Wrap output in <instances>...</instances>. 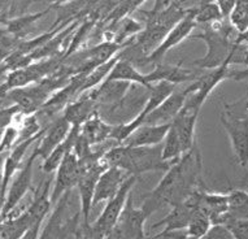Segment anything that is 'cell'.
<instances>
[{
    "label": "cell",
    "mask_w": 248,
    "mask_h": 239,
    "mask_svg": "<svg viewBox=\"0 0 248 239\" xmlns=\"http://www.w3.org/2000/svg\"><path fill=\"white\" fill-rule=\"evenodd\" d=\"M81 172L82 168L79 159L73 150L69 151L56 169L55 181H53L55 183L51 191V202L53 206L65 192H69L74 187H77Z\"/></svg>",
    "instance_id": "9"
},
{
    "label": "cell",
    "mask_w": 248,
    "mask_h": 239,
    "mask_svg": "<svg viewBox=\"0 0 248 239\" xmlns=\"http://www.w3.org/2000/svg\"><path fill=\"white\" fill-rule=\"evenodd\" d=\"M202 168V156L195 147L171 164L164 173L159 185L144 198L140 208L150 217L154 212L165 206L183 202L188 195L199 190L198 185L200 182Z\"/></svg>",
    "instance_id": "1"
},
{
    "label": "cell",
    "mask_w": 248,
    "mask_h": 239,
    "mask_svg": "<svg viewBox=\"0 0 248 239\" xmlns=\"http://www.w3.org/2000/svg\"><path fill=\"white\" fill-rule=\"evenodd\" d=\"M113 126L96 112L81 126V134L91 146L96 147L106 141H110Z\"/></svg>",
    "instance_id": "19"
},
{
    "label": "cell",
    "mask_w": 248,
    "mask_h": 239,
    "mask_svg": "<svg viewBox=\"0 0 248 239\" xmlns=\"http://www.w3.org/2000/svg\"><path fill=\"white\" fill-rule=\"evenodd\" d=\"M52 5H48V8L43 9L41 12L33 13V15H25V16L16 17V18H11V20H7L4 26H7V30L8 32H11L13 37L18 38L22 41V38H25L30 32V29L33 28L35 22L38 20H41L42 17H45L47 13L52 9Z\"/></svg>",
    "instance_id": "22"
},
{
    "label": "cell",
    "mask_w": 248,
    "mask_h": 239,
    "mask_svg": "<svg viewBox=\"0 0 248 239\" xmlns=\"http://www.w3.org/2000/svg\"><path fill=\"white\" fill-rule=\"evenodd\" d=\"M131 82L106 80L98 87L89 90L90 95L98 103V107H110L117 104L126 95Z\"/></svg>",
    "instance_id": "17"
},
{
    "label": "cell",
    "mask_w": 248,
    "mask_h": 239,
    "mask_svg": "<svg viewBox=\"0 0 248 239\" xmlns=\"http://www.w3.org/2000/svg\"><path fill=\"white\" fill-rule=\"evenodd\" d=\"M106 80H116V81H126L131 83H139V85L147 86L150 87V83L147 82L146 74L142 73L138 69V66L134 65L131 61L124 59V57L118 56L116 64L108 74Z\"/></svg>",
    "instance_id": "21"
},
{
    "label": "cell",
    "mask_w": 248,
    "mask_h": 239,
    "mask_svg": "<svg viewBox=\"0 0 248 239\" xmlns=\"http://www.w3.org/2000/svg\"><path fill=\"white\" fill-rule=\"evenodd\" d=\"M51 206H53L51 202V179H46L45 182L38 186V189L33 190L31 202L25 209L31 221V227L24 238H39L41 225L51 211Z\"/></svg>",
    "instance_id": "10"
},
{
    "label": "cell",
    "mask_w": 248,
    "mask_h": 239,
    "mask_svg": "<svg viewBox=\"0 0 248 239\" xmlns=\"http://www.w3.org/2000/svg\"><path fill=\"white\" fill-rule=\"evenodd\" d=\"M7 22V18H4V16H0V25H5Z\"/></svg>",
    "instance_id": "33"
},
{
    "label": "cell",
    "mask_w": 248,
    "mask_h": 239,
    "mask_svg": "<svg viewBox=\"0 0 248 239\" xmlns=\"http://www.w3.org/2000/svg\"><path fill=\"white\" fill-rule=\"evenodd\" d=\"M11 3H12V0H0V16H3L1 12L8 8Z\"/></svg>",
    "instance_id": "32"
},
{
    "label": "cell",
    "mask_w": 248,
    "mask_h": 239,
    "mask_svg": "<svg viewBox=\"0 0 248 239\" xmlns=\"http://www.w3.org/2000/svg\"><path fill=\"white\" fill-rule=\"evenodd\" d=\"M171 124L164 125H148L142 124L125 139L122 144L130 147H150L157 146L164 142Z\"/></svg>",
    "instance_id": "16"
},
{
    "label": "cell",
    "mask_w": 248,
    "mask_h": 239,
    "mask_svg": "<svg viewBox=\"0 0 248 239\" xmlns=\"http://www.w3.org/2000/svg\"><path fill=\"white\" fill-rule=\"evenodd\" d=\"M211 225V217L202 208L198 207L194 212L187 227L185 229L186 237H187V239H203Z\"/></svg>",
    "instance_id": "24"
},
{
    "label": "cell",
    "mask_w": 248,
    "mask_h": 239,
    "mask_svg": "<svg viewBox=\"0 0 248 239\" xmlns=\"http://www.w3.org/2000/svg\"><path fill=\"white\" fill-rule=\"evenodd\" d=\"M247 191H248V189H247Z\"/></svg>",
    "instance_id": "36"
},
{
    "label": "cell",
    "mask_w": 248,
    "mask_h": 239,
    "mask_svg": "<svg viewBox=\"0 0 248 239\" xmlns=\"http://www.w3.org/2000/svg\"><path fill=\"white\" fill-rule=\"evenodd\" d=\"M194 11V16H195V21L198 25H209L216 21L224 20L225 17L221 12L220 5L216 3V0H208L204 1L198 7L192 8Z\"/></svg>",
    "instance_id": "25"
},
{
    "label": "cell",
    "mask_w": 248,
    "mask_h": 239,
    "mask_svg": "<svg viewBox=\"0 0 248 239\" xmlns=\"http://www.w3.org/2000/svg\"><path fill=\"white\" fill-rule=\"evenodd\" d=\"M96 112L98 103L91 97L89 91H85L79 94V97L68 103L61 114L73 126H82Z\"/></svg>",
    "instance_id": "18"
},
{
    "label": "cell",
    "mask_w": 248,
    "mask_h": 239,
    "mask_svg": "<svg viewBox=\"0 0 248 239\" xmlns=\"http://www.w3.org/2000/svg\"><path fill=\"white\" fill-rule=\"evenodd\" d=\"M196 26L198 24H196L195 16H194V11L192 8H188L185 17L169 30L163 42L142 61L140 66H144V65H154L155 66V65L163 63V59L171 48H174L175 46L181 45L185 39L191 37L192 32L195 30Z\"/></svg>",
    "instance_id": "6"
},
{
    "label": "cell",
    "mask_w": 248,
    "mask_h": 239,
    "mask_svg": "<svg viewBox=\"0 0 248 239\" xmlns=\"http://www.w3.org/2000/svg\"><path fill=\"white\" fill-rule=\"evenodd\" d=\"M224 223L234 239H248V219H226Z\"/></svg>",
    "instance_id": "29"
},
{
    "label": "cell",
    "mask_w": 248,
    "mask_h": 239,
    "mask_svg": "<svg viewBox=\"0 0 248 239\" xmlns=\"http://www.w3.org/2000/svg\"><path fill=\"white\" fill-rule=\"evenodd\" d=\"M72 127H73V125L62 114H60L52 122H49L38 139V144L34 147L39 159L43 160V159L47 158L69 135Z\"/></svg>",
    "instance_id": "12"
},
{
    "label": "cell",
    "mask_w": 248,
    "mask_h": 239,
    "mask_svg": "<svg viewBox=\"0 0 248 239\" xmlns=\"http://www.w3.org/2000/svg\"><path fill=\"white\" fill-rule=\"evenodd\" d=\"M18 141H20V124L15 125L12 122L3 130L1 139H0V154L12 150L18 143Z\"/></svg>",
    "instance_id": "28"
},
{
    "label": "cell",
    "mask_w": 248,
    "mask_h": 239,
    "mask_svg": "<svg viewBox=\"0 0 248 239\" xmlns=\"http://www.w3.org/2000/svg\"><path fill=\"white\" fill-rule=\"evenodd\" d=\"M226 219H248V191L232 190L228 192V212Z\"/></svg>",
    "instance_id": "23"
},
{
    "label": "cell",
    "mask_w": 248,
    "mask_h": 239,
    "mask_svg": "<svg viewBox=\"0 0 248 239\" xmlns=\"http://www.w3.org/2000/svg\"><path fill=\"white\" fill-rule=\"evenodd\" d=\"M138 177L129 175L114 196L107 200V204L99 217L93 223L83 225L82 238H109L110 233L113 230L114 225L117 223L124 208L126 206L127 200L133 194L135 183Z\"/></svg>",
    "instance_id": "3"
},
{
    "label": "cell",
    "mask_w": 248,
    "mask_h": 239,
    "mask_svg": "<svg viewBox=\"0 0 248 239\" xmlns=\"http://www.w3.org/2000/svg\"><path fill=\"white\" fill-rule=\"evenodd\" d=\"M49 5L52 7H57V5H62V4H68V3H72L74 0H46Z\"/></svg>",
    "instance_id": "31"
},
{
    "label": "cell",
    "mask_w": 248,
    "mask_h": 239,
    "mask_svg": "<svg viewBox=\"0 0 248 239\" xmlns=\"http://www.w3.org/2000/svg\"><path fill=\"white\" fill-rule=\"evenodd\" d=\"M203 239H234L232 231L222 223H212Z\"/></svg>",
    "instance_id": "30"
},
{
    "label": "cell",
    "mask_w": 248,
    "mask_h": 239,
    "mask_svg": "<svg viewBox=\"0 0 248 239\" xmlns=\"http://www.w3.org/2000/svg\"><path fill=\"white\" fill-rule=\"evenodd\" d=\"M5 97V95L3 93H0V100H1V99H4Z\"/></svg>",
    "instance_id": "35"
},
{
    "label": "cell",
    "mask_w": 248,
    "mask_h": 239,
    "mask_svg": "<svg viewBox=\"0 0 248 239\" xmlns=\"http://www.w3.org/2000/svg\"><path fill=\"white\" fill-rule=\"evenodd\" d=\"M5 72V69H4V66H3V65L0 64V76H1V74L4 73Z\"/></svg>",
    "instance_id": "34"
},
{
    "label": "cell",
    "mask_w": 248,
    "mask_h": 239,
    "mask_svg": "<svg viewBox=\"0 0 248 239\" xmlns=\"http://www.w3.org/2000/svg\"><path fill=\"white\" fill-rule=\"evenodd\" d=\"M221 124L230 139L232 152L242 168H248V116L222 111Z\"/></svg>",
    "instance_id": "7"
},
{
    "label": "cell",
    "mask_w": 248,
    "mask_h": 239,
    "mask_svg": "<svg viewBox=\"0 0 248 239\" xmlns=\"http://www.w3.org/2000/svg\"><path fill=\"white\" fill-rule=\"evenodd\" d=\"M41 135L24 139V141L18 142L11 150L8 156L4 159V162H3V181H1V199H3V203H4L5 194H7V190H8V186L11 181H12L13 175H16L17 170L20 169L22 164H24V158L26 152H28L29 147L31 146L34 142H38Z\"/></svg>",
    "instance_id": "15"
},
{
    "label": "cell",
    "mask_w": 248,
    "mask_h": 239,
    "mask_svg": "<svg viewBox=\"0 0 248 239\" xmlns=\"http://www.w3.org/2000/svg\"><path fill=\"white\" fill-rule=\"evenodd\" d=\"M161 154H163L164 161L169 162V164H173V162L179 160L183 156L182 143H181L178 133H177L173 124L170 125V129H169L167 137L164 139Z\"/></svg>",
    "instance_id": "26"
},
{
    "label": "cell",
    "mask_w": 248,
    "mask_h": 239,
    "mask_svg": "<svg viewBox=\"0 0 248 239\" xmlns=\"http://www.w3.org/2000/svg\"><path fill=\"white\" fill-rule=\"evenodd\" d=\"M163 143L150 147H130L117 144L110 147L104 154L108 165L118 166L127 175L139 177L143 173L163 172L165 173L171 164L163 160Z\"/></svg>",
    "instance_id": "2"
},
{
    "label": "cell",
    "mask_w": 248,
    "mask_h": 239,
    "mask_svg": "<svg viewBox=\"0 0 248 239\" xmlns=\"http://www.w3.org/2000/svg\"><path fill=\"white\" fill-rule=\"evenodd\" d=\"M69 192H65L56 203L48 223L39 238H82L83 220L81 209L73 216H66L69 207Z\"/></svg>",
    "instance_id": "4"
},
{
    "label": "cell",
    "mask_w": 248,
    "mask_h": 239,
    "mask_svg": "<svg viewBox=\"0 0 248 239\" xmlns=\"http://www.w3.org/2000/svg\"><path fill=\"white\" fill-rule=\"evenodd\" d=\"M202 72H203V69H199V68H198V70L183 68L182 63L175 65L160 63V64L155 65L154 70L146 73V80L150 85L159 81H168L174 83V85H179L183 82H194L199 78Z\"/></svg>",
    "instance_id": "13"
},
{
    "label": "cell",
    "mask_w": 248,
    "mask_h": 239,
    "mask_svg": "<svg viewBox=\"0 0 248 239\" xmlns=\"http://www.w3.org/2000/svg\"><path fill=\"white\" fill-rule=\"evenodd\" d=\"M79 131H81V126H73L72 130H70L69 135H68V137H66V138L64 139V141H62V142H61L60 144L48 155V156H47V158L43 159L41 169L43 170L45 173H53V172H56V169L59 168L61 161H62L64 158L66 156V154H68L69 151L73 150L74 142H76V139H77Z\"/></svg>",
    "instance_id": "20"
},
{
    "label": "cell",
    "mask_w": 248,
    "mask_h": 239,
    "mask_svg": "<svg viewBox=\"0 0 248 239\" xmlns=\"http://www.w3.org/2000/svg\"><path fill=\"white\" fill-rule=\"evenodd\" d=\"M129 175H127L125 170L118 168V166H108L99 177L93 204L96 206L100 202L109 200L112 196L117 194L118 190L121 189Z\"/></svg>",
    "instance_id": "14"
},
{
    "label": "cell",
    "mask_w": 248,
    "mask_h": 239,
    "mask_svg": "<svg viewBox=\"0 0 248 239\" xmlns=\"http://www.w3.org/2000/svg\"><path fill=\"white\" fill-rule=\"evenodd\" d=\"M39 158L37 151L33 150L31 155L29 156L26 161H24L22 166L17 170V173L13 175L12 181L9 183L8 190L5 194L4 203L0 212V219H5L12 213L18 204L22 202V199L26 196L29 191H31V185H33V169L34 161Z\"/></svg>",
    "instance_id": "5"
},
{
    "label": "cell",
    "mask_w": 248,
    "mask_h": 239,
    "mask_svg": "<svg viewBox=\"0 0 248 239\" xmlns=\"http://www.w3.org/2000/svg\"><path fill=\"white\" fill-rule=\"evenodd\" d=\"M229 22L236 32L243 34L248 30V0H238L229 15Z\"/></svg>",
    "instance_id": "27"
},
{
    "label": "cell",
    "mask_w": 248,
    "mask_h": 239,
    "mask_svg": "<svg viewBox=\"0 0 248 239\" xmlns=\"http://www.w3.org/2000/svg\"><path fill=\"white\" fill-rule=\"evenodd\" d=\"M191 85L181 91H173L165 100L160 104L157 108H155L151 113H148L143 120V124L148 125H164V124H171L177 117V114L186 103L188 94L191 91Z\"/></svg>",
    "instance_id": "11"
},
{
    "label": "cell",
    "mask_w": 248,
    "mask_h": 239,
    "mask_svg": "<svg viewBox=\"0 0 248 239\" xmlns=\"http://www.w3.org/2000/svg\"><path fill=\"white\" fill-rule=\"evenodd\" d=\"M148 216L142 208H135L133 203V194L127 200L117 223L114 225L109 238L120 239H143L147 238L144 225Z\"/></svg>",
    "instance_id": "8"
}]
</instances>
